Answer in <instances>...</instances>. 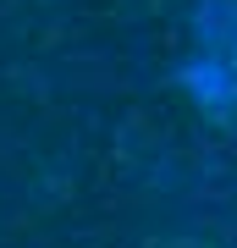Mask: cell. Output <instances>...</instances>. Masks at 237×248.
Returning <instances> with one entry per match:
<instances>
[{
  "label": "cell",
  "mask_w": 237,
  "mask_h": 248,
  "mask_svg": "<svg viewBox=\"0 0 237 248\" xmlns=\"http://www.w3.org/2000/svg\"><path fill=\"white\" fill-rule=\"evenodd\" d=\"M182 83L204 99V105H226V99H232V83H226V72H221L215 61H188L182 66Z\"/></svg>",
  "instance_id": "6da1fadb"
}]
</instances>
